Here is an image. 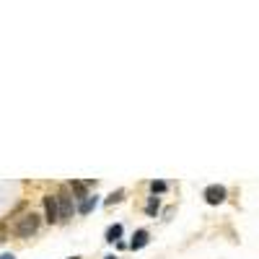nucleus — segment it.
I'll return each mask as SVG.
<instances>
[{
  "mask_svg": "<svg viewBox=\"0 0 259 259\" xmlns=\"http://www.w3.org/2000/svg\"><path fill=\"white\" fill-rule=\"evenodd\" d=\"M205 200H207V205H220V202L226 200V187H220V184L207 187L205 189Z\"/></svg>",
  "mask_w": 259,
  "mask_h": 259,
  "instance_id": "nucleus-4",
  "label": "nucleus"
},
{
  "mask_svg": "<svg viewBox=\"0 0 259 259\" xmlns=\"http://www.w3.org/2000/svg\"><path fill=\"white\" fill-rule=\"evenodd\" d=\"M125 197V192L122 189H117L114 194H109V200H106V205H114V202H119V200H122Z\"/></svg>",
  "mask_w": 259,
  "mask_h": 259,
  "instance_id": "nucleus-10",
  "label": "nucleus"
},
{
  "mask_svg": "<svg viewBox=\"0 0 259 259\" xmlns=\"http://www.w3.org/2000/svg\"><path fill=\"white\" fill-rule=\"evenodd\" d=\"M73 259H78V257H73Z\"/></svg>",
  "mask_w": 259,
  "mask_h": 259,
  "instance_id": "nucleus-15",
  "label": "nucleus"
},
{
  "mask_svg": "<svg viewBox=\"0 0 259 259\" xmlns=\"http://www.w3.org/2000/svg\"><path fill=\"white\" fill-rule=\"evenodd\" d=\"M5 238H8V228H5L3 223H0V244H3V241H5Z\"/></svg>",
  "mask_w": 259,
  "mask_h": 259,
  "instance_id": "nucleus-12",
  "label": "nucleus"
},
{
  "mask_svg": "<svg viewBox=\"0 0 259 259\" xmlns=\"http://www.w3.org/2000/svg\"><path fill=\"white\" fill-rule=\"evenodd\" d=\"M145 244H148V231L140 228V231H137V233L132 236V241H130V249H143Z\"/></svg>",
  "mask_w": 259,
  "mask_h": 259,
  "instance_id": "nucleus-5",
  "label": "nucleus"
},
{
  "mask_svg": "<svg viewBox=\"0 0 259 259\" xmlns=\"http://www.w3.org/2000/svg\"><path fill=\"white\" fill-rule=\"evenodd\" d=\"M94 207H96V197H86V200L78 205V212H83V215H86V212H91Z\"/></svg>",
  "mask_w": 259,
  "mask_h": 259,
  "instance_id": "nucleus-7",
  "label": "nucleus"
},
{
  "mask_svg": "<svg viewBox=\"0 0 259 259\" xmlns=\"http://www.w3.org/2000/svg\"><path fill=\"white\" fill-rule=\"evenodd\" d=\"M119 236H122V226H119V223H117V226H112V228L106 231V241H117Z\"/></svg>",
  "mask_w": 259,
  "mask_h": 259,
  "instance_id": "nucleus-8",
  "label": "nucleus"
},
{
  "mask_svg": "<svg viewBox=\"0 0 259 259\" xmlns=\"http://www.w3.org/2000/svg\"><path fill=\"white\" fill-rule=\"evenodd\" d=\"M0 259H16L13 254H3V257H0Z\"/></svg>",
  "mask_w": 259,
  "mask_h": 259,
  "instance_id": "nucleus-13",
  "label": "nucleus"
},
{
  "mask_svg": "<svg viewBox=\"0 0 259 259\" xmlns=\"http://www.w3.org/2000/svg\"><path fill=\"white\" fill-rule=\"evenodd\" d=\"M70 187H73V192H76V194H78V200H86V197H88V194H86V189H88V184H86V181H73V184H70Z\"/></svg>",
  "mask_w": 259,
  "mask_h": 259,
  "instance_id": "nucleus-6",
  "label": "nucleus"
},
{
  "mask_svg": "<svg viewBox=\"0 0 259 259\" xmlns=\"http://www.w3.org/2000/svg\"><path fill=\"white\" fill-rule=\"evenodd\" d=\"M44 212H47L50 223L60 220V207H57V194H44Z\"/></svg>",
  "mask_w": 259,
  "mask_h": 259,
  "instance_id": "nucleus-2",
  "label": "nucleus"
},
{
  "mask_svg": "<svg viewBox=\"0 0 259 259\" xmlns=\"http://www.w3.org/2000/svg\"><path fill=\"white\" fill-rule=\"evenodd\" d=\"M57 207H60V220H68V218H73V197L68 192H60L57 194Z\"/></svg>",
  "mask_w": 259,
  "mask_h": 259,
  "instance_id": "nucleus-3",
  "label": "nucleus"
},
{
  "mask_svg": "<svg viewBox=\"0 0 259 259\" xmlns=\"http://www.w3.org/2000/svg\"><path fill=\"white\" fill-rule=\"evenodd\" d=\"M36 231H39V215H36L34 210L18 218V223H16V233L21 236V238H29V236H34Z\"/></svg>",
  "mask_w": 259,
  "mask_h": 259,
  "instance_id": "nucleus-1",
  "label": "nucleus"
},
{
  "mask_svg": "<svg viewBox=\"0 0 259 259\" xmlns=\"http://www.w3.org/2000/svg\"><path fill=\"white\" fill-rule=\"evenodd\" d=\"M145 212H148V215H155V212H158V200H155V197H151V202H148Z\"/></svg>",
  "mask_w": 259,
  "mask_h": 259,
  "instance_id": "nucleus-9",
  "label": "nucleus"
},
{
  "mask_svg": "<svg viewBox=\"0 0 259 259\" xmlns=\"http://www.w3.org/2000/svg\"><path fill=\"white\" fill-rule=\"evenodd\" d=\"M151 189H153V194H155V192H158V194L166 192V181H151Z\"/></svg>",
  "mask_w": 259,
  "mask_h": 259,
  "instance_id": "nucleus-11",
  "label": "nucleus"
},
{
  "mask_svg": "<svg viewBox=\"0 0 259 259\" xmlns=\"http://www.w3.org/2000/svg\"><path fill=\"white\" fill-rule=\"evenodd\" d=\"M106 259H114V257H106Z\"/></svg>",
  "mask_w": 259,
  "mask_h": 259,
  "instance_id": "nucleus-14",
  "label": "nucleus"
}]
</instances>
